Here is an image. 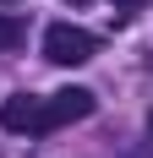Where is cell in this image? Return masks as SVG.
<instances>
[{"mask_svg":"<svg viewBox=\"0 0 153 158\" xmlns=\"http://www.w3.org/2000/svg\"><path fill=\"white\" fill-rule=\"evenodd\" d=\"M88 114H93V93L88 87H60V93L38 98V136L71 126V120H88Z\"/></svg>","mask_w":153,"mask_h":158,"instance_id":"1","label":"cell"},{"mask_svg":"<svg viewBox=\"0 0 153 158\" xmlns=\"http://www.w3.org/2000/svg\"><path fill=\"white\" fill-rule=\"evenodd\" d=\"M93 49H98V38L88 27H71V22H55L44 33V60H55V65H82V60H93Z\"/></svg>","mask_w":153,"mask_h":158,"instance_id":"2","label":"cell"},{"mask_svg":"<svg viewBox=\"0 0 153 158\" xmlns=\"http://www.w3.org/2000/svg\"><path fill=\"white\" fill-rule=\"evenodd\" d=\"M0 126L6 131H28V136H38V98L33 93H16L0 104Z\"/></svg>","mask_w":153,"mask_h":158,"instance_id":"3","label":"cell"},{"mask_svg":"<svg viewBox=\"0 0 153 158\" xmlns=\"http://www.w3.org/2000/svg\"><path fill=\"white\" fill-rule=\"evenodd\" d=\"M22 33H28V27H22V16H6V11H0V49H16V44H22Z\"/></svg>","mask_w":153,"mask_h":158,"instance_id":"4","label":"cell"},{"mask_svg":"<svg viewBox=\"0 0 153 158\" xmlns=\"http://www.w3.org/2000/svg\"><path fill=\"white\" fill-rule=\"evenodd\" d=\"M115 6H120V11H131V6H142V0H115Z\"/></svg>","mask_w":153,"mask_h":158,"instance_id":"5","label":"cell"},{"mask_svg":"<svg viewBox=\"0 0 153 158\" xmlns=\"http://www.w3.org/2000/svg\"><path fill=\"white\" fill-rule=\"evenodd\" d=\"M131 158H153V147H137V153H131Z\"/></svg>","mask_w":153,"mask_h":158,"instance_id":"6","label":"cell"},{"mask_svg":"<svg viewBox=\"0 0 153 158\" xmlns=\"http://www.w3.org/2000/svg\"><path fill=\"white\" fill-rule=\"evenodd\" d=\"M148 126H153V109H148Z\"/></svg>","mask_w":153,"mask_h":158,"instance_id":"7","label":"cell"},{"mask_svg":"<svg viewBox=\"0 0 153 158\" xmlns=\"http://www.w3.org/2000/svg\"><path fill=\"white\" fill-rule=\"evenodd\" d=\"M71 6H82V0H71Z\"/></svg>","mask_w":153,"mask_h":158,"instance_id":"8","label":"cell"}]
</instances>
